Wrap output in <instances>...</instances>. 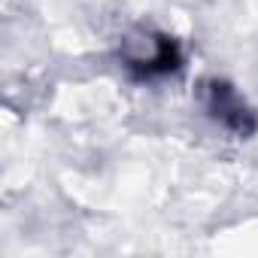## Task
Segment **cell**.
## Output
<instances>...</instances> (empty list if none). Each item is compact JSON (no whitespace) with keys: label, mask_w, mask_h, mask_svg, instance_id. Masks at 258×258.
Masks as SVG:
<instances>
[{"label":"cell","mask_w":258,"mask_h":258,"mask_svg":"<svg viewBox=\"0 0 258 258\" xmlns=\"http://www.w3.org/2000/svg\"><path fill=\"white\" fill-rule=\"evenodd\" d=\"M204 103H207V112H210L216 121H222L228 131H234V134H240V137H249L255 127H258L255 112L246 106V100L237 94L234 85H228V82H222V79L204 82Z\"/></svg>","instance_id":"cell-1"},{"label":"cell","mask_w":258,"mask_h":258,"mask_svg":"<svg viewBox=\"0 0 258 258\" xmlns=\"http://www.w3.org/2000/svg\"><path fill=\"white\" fill-rule=\"evenodd\" d=\"M179 64H182L179 46H176V40H170L164 34H155L149 40V55H127L124 58V67L140 82L155 79V76H167V73L179 70Z\"/></svg>","instance_id":"cell-2"}]
</instances>
